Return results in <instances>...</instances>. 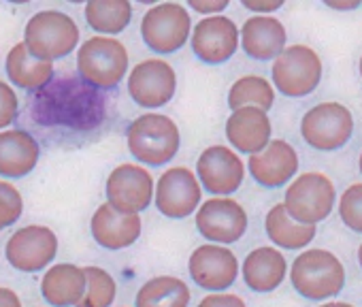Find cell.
I'll list each match as a JSON object with an SVG mask.
<instances>
[{
  "mask_svg": "<svg viewBox=\"0 0 362 307\" xmlns=\"http://www.w3.org/2000/svg\"><path fill=\"white\" fill-rule=\"evenodd\" d=\"M86 273V292L77 307H111L117 294L115 279L103 267H83Z\"/></svg>",
  "mask_w": 362,
  "mask_h": 307,
  "instance_id": "cell-29",
  "label": "cell"
},
{
  "mask_svg": "<svg viewBox=\"0 0 362 307\" xmlns=\"http://www.w3.org/2000/svg\"><path fill=\"white\" fill-rule=\"evenodd\" d=\"M241 5L254 16H271L273 11L284 7L281 0H241Z\"/></svg>",
  "mask_w": 362,
  "mask_h": 307,
  "instance_id": "cell-35",
  "label": "cell"
},
{
  "mask_svg": "<svg viewBox=\"0 0 362 307\" xmlns=\"http://www.w3.org/2000/svg\"><path fill=\"white\" fill-rule=\"evenodd\" d=\"M247 169L262 188H281L298 171V154L288 141L273 139L264 149L252 154Z\"/></svg>",
  "mask_w": 362,
  "mask_h": 307,
  "instance_id": "cell-17",
  "label": "cell"
},
{
  "mask_svg": "<svg viewBox=\"0 0 362 307\" xmlns=\"http://www.w3.org/2000/svg\"><path fill=\"white\" fill-rule=\"evenodd\" d=\"M286 28L273 16H252L239 30L243 52L254 60H273L286 50Z\"/></svg>",
  "mask_w": 362,
  "mask_h": 307,
  "instance_id": "cell-20",
  "label": "cell"
},
{
  "mask_svg": "<svg viewBox=\"0 0 362 307\" xmlns=\"http://www.w3.org/2000/svg\"><path fill=\"white\" fill-rule=\"evenodd\" d=\"M199 233L211 243L226 245L239 241L247 231V212L228 197H216L199 205L194 216Z\"/></svg>",
  "mask_w": 362,
  "mask_h": 307,
  "instance_id": "cell-11",
  "label": "cell"
},
{
  "mask_svg": "<svg viewBox=\"0 0 362 307\" xmlns=\"http://www.w3.org/2000/svg\"><path fill=\"white\" fill-rule=\"evenodd\" d=\"M190 288L175 275H158L147 279L136 296L134 307H190Z\"/></svg>",
  "mask_w": 362,
  "mask_h": 307,
  "instance_id": "cell-25",
  "label": "cell"
},
{
  "mask_svg": "<svg viewBox=\"0 0 362 307\" xmlns=\"http://www.w3.org/2000/svg\"><path fill=\"white\" fill-rule=\"evenodd\" d=\"M199 307H247L245 301L239 294L233 292H209Z\"/></svg>",
  "mask_w": 362,
  "mask_h": 307,
  "instance_id": "cell-33",
  "label": "cell"
},
{
  "mask_svg": "<svg viewBox=\"0 0 362 307\" xmlns=\"http://www.w3.org/2000/svg\"><path fill=\"white\" fill-rule=\"evenodd\" d=\"M228 0H188V7L194 11V13H201L205 18H211V16H222V11L228 9Z\"/></svg>",
  "mask_w": 362,
  "mask_h": 307,
  "instance_id": "cell-34",
  "label": "cell"
},
{
  "mask_svg": "<svg viewBox=\"0 0 362 307\" xmlns=\"http://www.w3.org/2000/svg\"><path fill=\"white\" fill-rule=\"evenodd\" d=\"M290 282L300 296L309 301H324L343 290L345 269L328 250H305L292 262Z\"/></svg>",
  "mask_w": 362,
  "mask_h": 307,
  "instance_id": "cell-3",
  "label": "cell"
},
{
  "mask_svg": "<svg viewBox=\"0 0 362 307\" xmlns=\"http://www.w3.org/2000/svg\"><path fill=\"white\" fill-rule=\"evenodd\" d=\"M203 199V188L197 180V173L188 167H173L158 178V186H153V203L156 209L170 218L184 220L192 216Z\"/></svg>",
  "mask_w": 362,
  "mask_h": 307,
  "instance_id": "cell-9",
  "label": "cell"
},
{
  "mask_svg": "<svg viewBox=\"0 0 362 307\" xmlns=\"http://www.w3.org/2000/svg\"><path fill=\"white\" fill-rule=\"evenodd\" d=\"M79 26L75 20L62 11H39L35 13L24 28V45L26 50L45 62L66 58L79 45Z\"/></svg>",
  "mask_w": 362,
  "mask_h": 307,
  "instance_id": "cell-2",
  "label": "cell"
},
{
  "mask_svg": "<svg viewBox=\"0 0 362 307\" xmlns=\"http://www.w3.org/2000/svg\"><path fill=\"white\" fill-rule=\"evenodd\" d=\"M358 167H360V173H362V151H360V161H358Z\"/></svg>",
  "mask_w": 362,
  "mask_h": 307,
  "instance_id": "cell-40",
  "label": "cell"
},
{
  "mask_svg": "<svg viewBox=\"0 0 362 307\" xmlns=\"http://www.w3.org/2000/svg\"><path fill=\"white\" fill-rule=\"evenodd\" d=\"M194 56L205 64H222L239 50V28L226 16L203 18L190 35Z\"/></svg>",
  "mask_w": 362,
  "mask_h": 307,
  "instance_id": "cell-16",
  "label": "cell"
},
{
  "mask_svg": "<svg viewBox=\"0 0 362 307\" xmlns=\"http://www.w3.org/2000/svg\"><path fill=\"white\" fill-rule=\"evenodd\" d=\"M326 7L334 9V11H351L360 7V0H349V3H332V0H326Z\"/></svg>",
  "mask_w": 362,
  "mask_h": 307,
  "instance_id": "cell-37",
  "label": "cell"
},
{
  "mask_svg": "<svg viewBox=\"0 0 362 307\" xmlns=\"http://www.w3.org/2000/svg\"><path fill=\"white\" fill-rule=\"evenodd\" d=\"M88 26L100 37H113L128 28L132 5L128 0H90L83 9Z\"/></svg>",
  "mask_w": 362,
  "mask_h": 307,
  "instance_id": "cell-27",
  "label": "cell"
},
{
  "mask_svg": "<svg viewBox=\"0 0 362 307\" xmlns=\"http://www.w3.org/2000/svg\"><path fill=\"white\" fill-rule=\"evenodd\" d=\"M18 111H20V100L16 90L9 83L0 81V130H5L16 122Z\"/></svg>",
  "mask_w": 362,
  "mask_h": 307,
  "instance_id": "cell-32",
  "label": "cell"
},
{
  "mask_svg": "<svg viewBox=\"0 0 362 307\" xmlns=\"http://www.w3.org/2000/svg\"><path fill=\"white\" fill-rule=\"evenodd\" d=\"M77 69L90 86L113 90L128 73V50L115 37H90L77 50Z\"/></svg>",
  "mask_w": 362,
  "mask_h": 307,
  "instance_id": "cell-4",
  "label": "cell"
},
{
  "mask_svg": "<svg viewBox=\"0 0 362 307\" xmlns=\"http://www.w3.org/2000/svg\"><path fill=\"white\" fill-rule=\"evenodd\" d=\"M284 207L294 222L315 226L326 220L334 207V186L324 173H303L288 186Z\"/></svg>",
  "mask_w": 362,
  "mask_h": 307,
  "instance_id": "cell-6",
  "label": "cell"
},
{
  "mask_svg": "<svg viewBox=\"0 0 362 307\" xmlns=\"http://www.w3.org/2000/svg\"><path fill=\"white\" fill-rule=\"evenodd\" d=\"M197 180L201 188L218 197L237 192L245 180V165L239 154L226 145L207 147L197 161Z\"/></svg>",
  "mask_w": 362,
  "mask_h": 307,
  "instance_id": "cell-13",
  "label": "cell"
},
{
  "mask_svg": "<svg viewBox=\"0 0 362 307\" xmlns=\"http://www.w3.org/2000/svg\"><path fill=\"white\" fill-rule=\"evenodd\" d=\"M153 178L141 165L124 163L107 178V203L122 214H141L153 201Z\"/></svg>",
  "mask_w": 362,
  "mask_h": 307,
  "instance_id": "cell-12",
  "label": "cell"
},
{
  "mask_svg": "<svg viewBox=\"0 0 362 307\" xmlns=\"http://www.w3.org/2000/svg\"><path fill=\"white\" fill-rule=\"evenodd\" d=\"M192 18L179 3L153 5L141 20L143 43L156 54H175L190 41Z\"/></svg>",
  "mask_w": 362,
  "mask_h": 307,
  "instance_id": "cell-5",
  "label": "cell"
},
{
  "mask_svg": "<svg viewBox=\"0 0 362 307\" xmlns=\"http://www.w3.org/2000/svg\"><path fill=\"white\" fill-rule=\"evenodd\" d=\"M86 292L83 267L73 262L52 265L41 279V294L52 307H77Z\"/></svg>",
  "mask_w": 362,
  "mask_h": 307,
  "instance_id": "cell-22",
  "label": "cell"
},
{
  "mask_svg": "<svg viewBox=\"0 0 362 307\" xmlns=\"http://www.w3.org/2000/svg\"><path fill=\"white\" fill-rule=\"evenodd\" d=\"M300 134L313 149L334 151L354 134L351 111L341 103H320L303 115Z\"/></svg>",
  "mask_w": 362,
  "mask_h": 307,
  "instance_id": "cell-8",
  "label": "cell"
},
{
  "mask_svg": "<svg viewBox=\"0 0 362 307\" xmlns=\"http://www.w3.org/2000/svg\"><path fill=\"white\" fill-rule=\"evenodd\" d=\"M288 273L286 256L277 248H256L243 260V282L254 292H273Z\"/></svg>",
  "mask_w": 362,
  "mask_h": 307,
  "instance_id": "cell-23",
  "label": "cell"
},
{
  "mask_svg": "<svg viewBox=\"0 0 362 307\" xmlns=\"http://www.w3.org/2000/svg\"><path fill=\"white\" fill-rule=\"evenodd\" d=\"M41 156L39 141L20 128L0 130V175L3 178H26L35 171Z\"/></svg>",
  "mask_w": 362,
  "mask_h": 307,
  "instance_id": "cell-21",
  "label": "cell"
},
{
  "mask_svg": "<svg viewBox=\"0 0 362 307\" xmlns=\"http://www.w3.org/2000/svg\"><path fill=\"white\" fill-rule=\"evenodd\" d=\"M0 307H22V299L16 290L0 286Z\"/></svg>",
  "mask_w": 362,
  "mask_h": 307,
  "instance_id": "cell-36",
  "label": "cell"
},
{
  "mask_svg": "<svg viewBox=\"0 0 362 307\" xmlns=\"http://www.w3.org/2000/svg\"><path fill=\"white\" fill-rule=\"evenodd\" d=\"M320 307H354V305L343 303V301H330V303H324V305H320Z\"/></svg>",
  "mask_w": 362,
  "mask_h": 307,
  "instance_id": "cell-38",
  "label": "cell"
},
{
  "mask_svg": "<svg viewBox=\"0 0 362 307\" xmlns=\"http://www.w3.org/2000/svg\"><path fill=\"white\" fill-rule=\"evenodd\" d=\"M271 120L267 111L256 107H241L226 120V139L241 154H258L271 141Z\"/></svg>",
  "mask_w": 362,
  "mask_h": 307,
  "instance_id": "cell-19",
  "label": "cell"
},
{
  "mask_svg": "<svg viewBox=\"0 0 362 307\" xmlns=\"http://www.w3.org/2000/svg\"><path fill=\"white\" fill-rule=\"evenodd\" d=\"M273 86L290 98L311 94L322 81V60L307 45L286 47L273 62Z\"/></svg>",
  "mask_w": 362,
  "mask_h": 307,
  "instance_id": "cell-7",
  "label": "cell"
},
{
  "mask_svg": "<svg viewBox=\"0 0 362 307\" xmlns=\"http://www.w3.org/2000/svg\"><path fill=\"white\" fill-rule=\"evenodd\" d=\"M188 269L192 282L211 292L228 290L239 277V260L235 252L218 243L199 245L188 260Z\"/></svg>",
  "mask_w": 362,
  "mask_h": 307,
  "instance_id": "cell-15",
  "label": "cell"
},
{
  "mask_svg": "<svg viewBox=\"0 0 362 307\" xmlns=\"http://www.w3.org/2000/svg\"><path fill=\"white\" fill-rule=\"evenodd\" d=\"M58 254V237L49 226L30 224L18 228L5 248L7 262L22 273L43 271Z\"/></svg>",
  "mask_w": 362,
  "mask_h": 307,
  "instance_id": "cell-10",
  "label": "cell"
},
{
  "mask_svg": "<svg viewBox=\"0 0 362 307\" xmlns=\"http://www.w3.org/2000/svg\"><path fill=\"white\" fill-rule=\"evenodd\" d=\"M24 214V199L20 190L9 184V182H0V231L13 226Z\"/></svg>",
  "mask_w": 362,
  "mask_h": 307,
  "instance_id": "cell-31",
  "label": "cell"
},
{
  "mask_svg": "<svg viewBox=\"0 0 362 307\" xmlns=\"http://www.w3.org/2000/svg\"><path fill=\"white\" fill-rule=\"evenodd\" d=\"M358 69H360V75H362V56H360V64H358Z\"/></svg>",
  "mask_w": 362,
  "mask_h": 307,
  "instance_id": "cell-41",
  "label": "cell"
},
{
  "mask_svg": "<svg viewBox=\"0 0 362 307\" xmlns=\"http://www.w3.org/2000/svg\"><path fill=\"white\" fill-rule=\"evenodd\" d=\"M126 141L130 154L141 165L162 167L177 156L181 134L168 115L145 113L128 126Z\"/></svg>",
  "mask_w": 362,
  "mask_h": 307,
  "instance_id": "cell-1",
  "label": "cell"
},
{
  "mask_svg": "<svg viewBox=\"0 0 362 307\" xmlns=\"http://www.w3.org/2000/svg\"><path fill=\"white\" fill-rule=\"evenodd\" d=\"M264 231H267L269 239L284 250H300V248L309 245L315 237V226L294 222L286 214L284 203H277L269 209V214L264 218Z\"/></svg>",
  "mask_w": 362,
  "mask_h": 307,
  "instance_id": "cell-26",
  "label": "cell"
},
{
  "mask_svg": "<svg viewBox=\"0 0 362 307\" xmlns=\"http://www.w3.org/2000/svg\"><path fill=\"white\" fill-rule=\"evenodd\" d=\"M7 77L13 86L22 90H41L54 77V64L35 58L24 43H16L5 60Z\"/></svg>",
  "mask_w": 362,
  "mask_h": 307,
  "instance_id": "cell-24",
  "label": "cell"
},
{
  "mask_svg": "<svg viewBox=\"0 0 362 307\" xmlns=\"http://www.w3.org/2000/svg\"><path fill=\"white\" fill-rule=\"evenodd\" d=\"M358 262H360V267H362V243H360V248H358Z\"/></svg>",
  "mask_w": 362,
  "mask_h": 307,
  "instance_id": "cell-39",
  "label": "cell"
},
{
  "mask_svg": "<svg viewBox=\"0 0 362 307\" xmlns=\"http://www.w3.org/2000/svg\"><path fill=\"white\" fill-rule=\"evenodd\" d=\"M275 103V88L260 75H245L230 86L228 107L233 111L241 107H256L269 111Z\"/></svg>",
  "mask_w": 362,
  "mask_h": 307,
  "instance_id": "cell-28",
  "label": "cell"
},
{
  "mask_svg": "<svg viewBox=\"0 0 362 307\" xmlns=\"http://www.w3.org/2000/svg\"><path fill=\"white\" fill-rule=\"evenodd\" d=\"M341 222L354 233H362V184H351L339 199Z\"/></svg>",
  "mask_w": 362,
  "mask_h": 307,
  "instance_id": "cell-30",
  "label": "cell"
},
{
  "mask_svg": "<svg viewBox=\"0 0 362 307\" xmlns=\"http://www.w3.org/2000/svg\"><path fill=\"white\" fill-rule=\"evenodd\" d=\"M177 90L175 69L160 60L149 58L139 62L128 75V94L130 98L145 109H158L170 103Z\"/></svg>",
  "mask_w": 362,
  "mask_h": 307,
  "instance_id": "cell-14",
  "label": "cell"
},
{
  "mask_svg": "<svg viewBox=\"0 0 362 307\" xmlns=\"http://www.w3.org/2000/svg\"><path fill=\"white\" fill-rule=\"evenodd\" d=\"M141 231H143L141 216L122 214V212L113 209L109 203L100 205L90 220L92 239L100 248L111 250V252L126 250V248L134 245L141 237Z\"/></svg>",
  "mask_w": 362,
  "mask_h": 307,
  "instance_id": "cell-18",
  "label": "cell"
}]
</instances>
